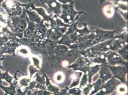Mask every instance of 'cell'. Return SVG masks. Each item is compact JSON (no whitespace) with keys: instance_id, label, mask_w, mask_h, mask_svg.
Listing matches in <instances>:
<instances>
[{"instance_id":"cell-1","label":"cell","mask_w":128,"mask_h":95,"mask_svg":"<svg viewBox=\"0 0 128 95\" xmlns=\"http://www.w3.org/2000/svg\"><path fill=\"white\" fill-rule=\"evenodd\" d=\"M21 3L14 0H5L1 5L7 15L10 18L21 14Z\"/></svg>"},{"instance_id":"cell-2","label":"cell","mask_w":128,"mask_h":95,"mask_svg":"<svg viewBox=\"0 0 128 95\" xmlns=\"http://www.w3.org/2000/svg\"><path fill=\"white\" fill-rule=\"evenodd\" d=\"M3 81L0 80V88L4 93V95H16V84L17 82L12 83L8 86H4L2 85Z\"/></svg>"},{"instance_id":"cell-3","label":"cell","mask_w":128,"mask_h":95,"mask_svg":"<svg viewBox=\"0 0 128 95\" xmlns=\"http://www.w3.org/2000/svg\"><path fill=\"white\" fill-rule=\"evenodd\" d=\"M9 69H7L5 72H2L0 71V80L4 79L6 82L11 84L12 83V80L15 78V76H12L9 73Z\"/></svg>"},{"instance_id":"cell-4","label":"cell","mask_w":128,"mask_h":95,"mask_svg":"<svg viewBox=\"0 0 128 95\" xmlns=\"http://www.w3.org/2000/svg\"><path fill=\"white\" fill-rule=\"evenodd\" d=\"M19 85L21 86H26L29 82V80L26 79H22L18 81Z\"/></svg>"},{"instance_id":"cell-5","label":"cell","mask_w":128,"mask_h":95,"mask_svg":"<svg viewBox=\"0 0 128 95\" xmlns=\"http://www.w3.org/2000/svg\"><path fill=\"white\" fill-rule=\"evenodd\" d=\"M5 0H0V9H1V5H2V4L3 3V2Z\"/></svg>"},{"instance_id":"cell-6","label":"cell","mask_w":128,"mask_h":95,"mask_svg":"<svg viewBox=\"0 0 128 95\" xmlns=\"http://www.w3.org/2000/svg\"><path fill=\"white\" fill-rule=\"evenodd\" d=\"M2 27V24H1V22H0V30L1 29Z\"/></svg>"}]
</instances>
